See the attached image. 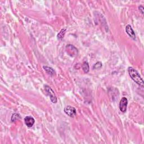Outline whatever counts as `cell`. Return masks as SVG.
Masks as SVG:
<instances>
[{"mask_svg":"<svg viewBox=\"0 0 144 144\" xmlns=\"http://www.w3.org/2000/svg\"><path fill=\"white\" fill-rule=\"evenodd\" d=\"M128 72L131 78L137 85L143 87L144 85L143 80L142 78H141V75L137 70L132 67H129L128 69Z\"/></svg>","mask_w":144,"mask_h":144,"instance_id":"1","label":"cell"},{"mask_svg":"<svg viewBox=\"0 0 144 144\" xmlns=\"http://www.w3.org/2000/svg\"><path fill=\"white\" fill-rule=\"evenodd\" d=\"M44 88H45V90L47 93L49 94V95L50 96V98L52 103H53L54 104L56 103L57 101V99L55 95V93L54 91L52 90V89L47 85H46L44 86Z\"/></svg>","mask_w":144,"mask_h":144,"instance_id":"2","label":"cell"},{"mask_svg":"<svg viewBox=\"0 0 144 144\" xmlns=\"http://www.w3.org/2000/svg\"><path fill=\"white\" fill-rule=\"evenodd\" d=\"M64 111L68 116L70 117H74L77 114L75 108L70 105H68L65 107L64 109Z\"/></svg>","mask_w":144,"mask_h":144,"instance_id":"3","label":"cell"},{"mask_svg":"<svg viewBox=\"0 0 144 144\" xmlns=\"http://www.w3.org/2000/svg\"><path fill=\"white\" fill-rule=\"evenodd\" d=\"M128 105V100L126 98H122L119 103V109L122 113H125L127 110Z\"/></svg>","mask_w":144,"mask_h":144,"instance_id":"4","label":"cell"},{"mask_svg":"<svg viewBox=\"0 0 144 144\" xmlns=\"http://www.w3.org/2000/svg\"><path fill=\"white\" fill-rule=\"evenodd\" d=\"M24 122L28 127H32L35 124V120L32 117L27 116L24 118Z\"/></svg>","mask_w":144,"mask_h":144,"instance_id":"5","label":"cell"},{"mask_svg":"<svg viewBox=\"0 0 144 144\" xmlns=\"http://www.w3.org/2000/svg\"><path fill=\"white\" fill-rule=\"evenodd\" d=\"M125 31H126L127 33L129 35L131 38H132V39H133V40H135L136 38V35L131 26L129 24L127 25L126 26V27H125Z\"/></svg>","mask_w":144,"mask_h":144,"instance_id":"6","label":"cell"},{"mask_svg":"<svg viewBox=\"0 0 144 144\" xmlns=\"http://www.w3.org/2000/svg\"><path fill=\"white\" fill-rule=\"evenodd\" d=\"M43 69L50 75H54L55 74V70L51 67H49L47 66H44Z\"/></svg>","mask_w":144,"mask_h":144,"instance_id":"7","label":"cell"},{"mask_svg":"<svg viewBox=\"0 0 144 144\" xmlns=\"http://www.w3.org/2000/svg\"><path fill=\"white\" fill-rule=\"evenodd\" d=\"M82 67L83 70L86 73H87L89 72V70H90V67H89L88 63L87 61H85L83 62Z\"/></svg>","mask_w":144,"mask_h":144,"instance_id":"8","label":"cell"},{"mask_svg":"<svg viewBox=\"0 0 144 144\" xmlns=\"http://www.w3.org/2000/svg\"><path fill=\"white\" fill-rule=\"evenodd\" d=\"M20 118H21V117L19 114L15 113L14 114H12L11 120V122H16L18 120H19Z\"/></svg>","mask_w":144,"mask_h":144,"instance_id":"9","label":"cell"},{"mask_svg":"<svg viewBox=\"0 0 144 144\" xmlns=\"http://www.w3.org/2000/svg\"><path fill=\"white\" fill-rule=\"evenodd\" d=\"M66 29H62L61 30V31L59 32V33L57 35V38L60 40H61V39L64 37V36L65 34V32H66Z\"/></svg>","mask_w":144,"mask_h":144,"instance_id":"10","label":"cell"},{"mask_svg":"<svg viewBox=\"0 0 144 144\" xmlns=\"http://www.w3.org/2000/svg\"><path fill=\"white\" fill-rule=\"evenodd\" d=\"M103 66L102 63L101 62H97L93 66V69H98L99 68H101Z\"/></svg>","mask_w":144,"mask_h":144,"instance_id":"11","label":"cell"},{"mask_svg":"<svg viewBox=\"0 0 144 144\" xmlns=\"http://www.w3.org/2000/svg\"><path fill=\"white\" fill-rule=\"evenodd\" d=\"M138 9H139V10H140V11L141 12V14H143V7L142 5L140 6L139 7H138Z\"/></svg>","mask_w":144,"mask_h":144,"instance_id":"12","label":"cell"}]
</instances>
